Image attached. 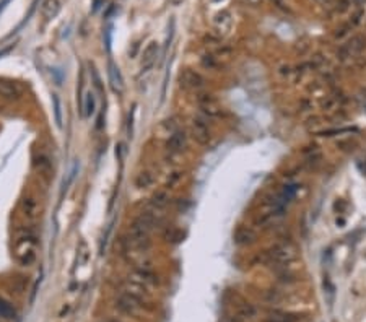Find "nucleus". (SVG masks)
Masks as SVG:
<instances>
[{
	"mask_svg": "<svg viewBox=\"0 0 366 322\" xmlns=\"http://www.w3.org/2000/svg\"><path fill=\"white\" fill-rule=\"evenodd\" d=\"M15 260L22 267H31L38 259V239L31 231H23L13 246Z\"/></svg>",
	"mask_w": 366,
	"mask_h": 322,
	"instance_id": "1",
	"label": "nucleus"
},
{
	"mask_svg": "<svg viewBox=\"0 0 366 322\" xmlns=\"http://www.w3.org/2000/svg\"><path fill=\"white\" fill-rule=\"evenodd\" d=\"M267 257L275 264H288L296 257V249L292 246V243L280 244V246H275L272 250H268Z\"/></svg>",
	"mask_w": 366,
	"mask_h": 322,
	"instance_id": "2",
	"label": "nucleus"
},
{
	"mask_svg": "<svg viewBox=\"0 0 366 322\" xmlns=\"http://www.w3.org/2000/svg\"><path fill=\"white\" fill-rule=\"evenodd\" d=\"M142 306H144L142 301L132 298V296H129L127 293H121L118 296V299H116V308H118L122 314H127V316H135Z\"/></svg>",
	"mask_w": 366,
	"mask_h": 322,
	"instance_id": "3",
	"label": "nucleus"
},
{
	"mask_svg": "<svg viewBox=\"0 0 366 322\" xmlns=\"http://www.w3.org/2000/svg\"><path fill=\"white\" fill-rule=\"evenodd\" d=\"M191 132L197 143H200V145H208V143H210V139H212L210 130H208V125L205 124V121L200 119V117H194V119H192Z\"/></svg>",
	"mask_w": 366,
	"mask_h": 322,
	"instance_id": "4",
	"label": "nucleus"
},
{
	"mask_svg": "<svg viewBox=\"0 0 366 322\" xmlns=\"http://www.w3.org/2000/svg\"><path fill=\"white\" fill-rule=\"evenodd\" d=\"M179 81L184 88H189V90H200V88H203V85H205L203 76L200 74H197L195 70H191V69H186V70L181 72Z\"/></svg>",
	"mask_w": 366,
	"mask_h": 322,
	"instance_id": "5",
	"label": "nucleus"
},
{
	"mask_svg": "<svg viewBox=\"0 0 366 322\" xmlns=\"http://www.w3.org/2000/svg\"><path fill=\"white\" fill-rule=\"evenodd\" d=\"M197 99H199V107H200V111H202L207 117H220V116H221L220 106L217 104V99L213 98L212 95H200Z\"/></svg>",
	"mask_w": 366,
	"mask_h": 322,
	"instance_id": "6",
	"label": "nucleus"
},
{
	"mask_svg": "<svg viewBox=\"0 0 366 322\" xmlns=\"http://www.w3.org/2000/svg\"><path fill=\"white\" fill-rule=\"evenodd\" d=\"M158 50H160V44L156 41H151V43L146 46L144 50V55H142V70L148 72L156 62V57H158Z\"/></svg>",
	"mask_w": 366,
	"mask_h": 322,
	"instance_id": "7",
	"label": "nucleus"
},
{
	"mask_svg": "<svg viewBox=\"0 0 366 322\" xmlns=\"http://www.w3.org/2000/svg\"><path fill=\"white\" fill-rule=\"evenodd\" d=\"M108 75H109L111 88L114 90V93L121 95L122 91H124V78H122L119 67L113 62V60H109V64H108Z\"/></svg>",
	"mask_w": 366,
	"mask_h": 322,
	"instance_id": "8",
	"label": "nucleus"
},
{
	"mask_svg": "<svg viewBox=\"0 0 366 322\" xmlns=\"http://www.w3.org/2000/svg\"><path fill=\"white\" fill-rule=\"evenodd\" d=\"M20 208H22V213L23 217L28 220V222H33V220L38 218L39 215V203L34 197L28 196L24 197L22 200V205H20Z\"/></svg>",
	"mask_w": 366,
	"mask_h": 322,
	"instance_id": "9",
	"label": "nucleus"
},
{
	"mask_svg": "<svg viewBox=\"0 0 366 322\" xmlns=\"http://www.w3.org/2000/svg\"><path fill=\"white\" fill-rule=\"evenodd\" d=\"M186 145V132L184 130H179L177 129L176 132H172L170 135V139L166 142V148L172 153L176 151H181L182 148Z\"/></svg>",
	"mask_w": 366,
	"mask_h": 322,
	"instance_id": "10",
	"label": "nucleus"
},
{
	"mask_svg": "<svg viewBox=\"0 0 366 322\" xmlns=\"http://www.w3.org/2000/svg\"><path fill=\"white\" fill-rule=\"evenodd\" d=\"M60 8H62V0H44L41 13L46 20H54L59 15Z\"/></svg>",
	"mask_w": 366,
	"mask_h": 322,
	"instance_id": "11",
	"label": "nucleus"
},
{
	"mask_svg": "<svg viewBox=\"0 0 366 322\" xmlns=\"http://www.w3.org/2000/svg\"><path fill=\"white\" fill-rule=\"evenodd\" d=\"M96 111V98H95V93L93 91H86L85 93V98H83V103H81L80 107V112L81 116L85 117V119H88L95 114Z\"/></svg>",
	"mask_w": 366,
	"mask_h": 322,
	"instance_id": "12",
	"label": "nucleus"
},
{
	"mask_svg": "<svg viewBox=\"0 0 366 322\" xmlns=\"http://www.w3.org/2000/svg\"><path fill=\"white\" fill-rule=\"evenodd\" d=\"M168 203H170V196H168L166 191H158L153 194V197L150 198V205L153 208V212H161L165 210L168 207Z\"/></svg>",
	"mask_w": 366,
	"mask_h": 322,
	"instance_id": "13",
	"label": "nucleus"
},
{
	"mask_svg": "<svg viewBox=\"0 0 366 322\" xmlns=\"http://www.w3.org/2000/svg\"><path fill=\"white\" fill-rule=\"evenodd\" d=\"M17 309H15V306L10 303V301H7L5 298H2L0 296V319L3 321H15L17 319Z\"/></svg>",
	"mask_w": 366,
	"mask_h": 322,
	"instance_id": "14",
	"label": "nucleus"
},
{
	"mask_svg": "<svg viewBox=\"0 0 366 322\" xmlns=\"http://www.w3.org/2000/svg\"><path fill=\"white\" fill-rule=\"evenodd\" d=\"M153 182H155V177L150 171H142L135 177V187H139V189H148L153 186Z\"/></svg>",
	"mask_w": 366,
	"mask_h": 322,
	"instance_id": "15",
	"label": "nucleus"
},
{
	"mask_svg": "<svg viewBox=\"0 0 366 322\" xmlns=\"http://www.w3.org/2000/svg\"><path fill=\"white\" fill-rule=\"evenodd\" d=\"M254 239H256V234L249 228H238V231L235 233V241L238 244H251Z\"/></svg>",
	"mask_w": 366,
	"mask_h": 322,
	"instance_id": "16",
	"label": "nucleus"
},
{
	"mask_svg": "<svg viewBox=\"0 0 366 322\" xmlns=\"http://www.w3.org/2000/svg\"><path fill=\"white\" fill-rule=\"evenodd\" d=\"M0 95L8 99H17L20 96V90L10 81H0Z\"/></svg>",
	"mask_w": 366,
	"mask_h": 322,
	"instance_id": "17",
	"label": "nucleus"
},
{
	"mask_svg": "<svg viewBox=\"0 0 366 322\" xmlns=\"http://www.w3.org/2000/svg\"><path fill=\"white\" fill-rule=\"evenodd\" d=\"M296 319H298L296 316L282 313V311H273V313L267 318L266 322H294Z\"/></svg>",
	"mask_w": 366,
	"mask_h": 322,
	"instance_id": "18",
	"label": "nucleus"
},
{
	"mask_svg": "<svg viewBox=\"0 0 366 322\" xmlns=\"http://www.w3.org/2000/svg\"><path fill=\"white\" fill-rule=\"evenodd\" d=\"M34 166H36V170L39 173H49L52 165H50V160L46 155H39L36 158V161H34Z\"/></svg>",
	"mask_w": 366,
	"mask_h": 322,
	"instance_id": "19",
	"label": "nucleus"
},
{
	"mask_svg": "<svg viewBox=\"0 0 366 322\" xmlns=\"http://www.w3.org/2000/svg\"><path fill=\"white\" fill-rule=\"evenodd\" d=\"M52 104L55 112V122H57L59 127H62V107H60V99L57 95H52Z\"/></svg>",
	"mask_w": 366,
	"mask_h": 322,
	"instance_id": "20",
	"label": "nucleus"
},
{
	"mask_svg": "<svg viewBox=\"0 0 366 322\" xmlns=\"http://www.w3.org/2000/svg\"><path fill=\"white\" fill-rule=\"evenodd\" d=\"M256 316V308L252 304H241L240 306V318L243 319H252Z\"/></svg>",
	"mask_w": 366,
	"mask_h": 322,
	"instance_id": "21",
	"label": "nucleus"
},
{
	"mask_svg": "<svg viewBox=\"0 0 366 322\" xmlns=\"http://www.w3.org/2000/svg\"><path fill=\"white\" fill-rule=\"evenodd\" d=\"M165 238H166V241H170V243H179L182 239V233L177 231V229H174V228H171L166 231Z\"/></svg>",
	"mask_w": 366,
	"mask_h": 322,
	"instance_id": "22",
	"label": "nucleus"
},
{
	"mask_svg": "<svg viewBox=\"0 0 366 322\" xmlns=\"http://www.w3.org/2000/svg\"><path fill=\"white\" fill-rule=\"evenodd\" d=\"M181 177H182V173L181 171H176V173H172V174H170V177H168V181H166V189H172V187H174L176 184L181 181Z\"/></svg>",
	"mask_w": 366,
	"mask_h": 322,
	"instance_id": "23",
	"label": "nucleus"
},
{
	"mask_svg": "<svg viewBox=\"0 0 366 322\" xmlns=\"http://www.w3.org/2000/svg\"><path fill=\"white\" fill-rule=\"evenodd\" d=\"M77 171H78V163H75L73 165V168H72V171H70V174H69V177H67V182H64V189H62V194L64 192H67V189H69V186L72 184V181L75 179V176H77Z\"/></svg>",
	"mask_w": 366,
	"mask_h": 322,
	"instance_id": "24",
	"label": "nucleus"
},
{
	"mask_svg": "<svg viewBox=\"0 0 366 322\" xmlns=\"http://www.w3.org/2000/svg\"><path fill=\"white\" fill-rule=\"evenodd\" d=\"M202 67L203 69H215L217 67V62H215V57H212V55H205V57L202 59Z\"/></svg>",
	"mask_w": 366,
	"mask_h": 322,
	"instance_id": "25",
	"label": "nucleus"
},
{
	"mask_svg": "<svg viewBox=\"0 0 366 322\" xmlns=\"http://www.w3.org/2000/svg\"><path fill=\"white\" fill-rule=\"evenodd\" d=\"M220 322H241V318H236V316H226V318H223Z\"/></svg>",
	"mask_w": 366,
	"mask_h": 322,
	"instance_id": "26",
	"label": "nucleus"
},
{
	"mask_svg": "<svg viewBox=\"0 0 366 322\" xmlns=\"http://www.w3.org/2000/svg\"><path fill=\"white\" fill-rule=\"evenodd\" d=\"M334 104H335V101L332 98H329L327 101H325V99L322 101V107H324V109H330V107H332Z\"/></svg>",
	"mask_w": 366,
	"mask_h": 322,
	"instance_id": "27",
	"label": "nucleus"
},
{
	"mask_svg": "<svg viewBox=\"0 0 366 322\" xmlns=\"http://www.w3.org/2000/svg\"><path fill=\"white\" fill-rule=\"evenodd\" d=\"M134 109H132V112H130V114H129V137H130V139H132V132H134V130H132V122H134Z\"/></svg>",
	"mask_w": 366,
	"mask_h": 322,
	"instance_id": "28",
	"label": "nucleus"
},
{
	"mask_svg": "<svg viewBox=\"0 0 366 322\" xmlns=\"http://www.w3.org/2000/svg\"><path fill=\"white\" fill-rule=\"evenodd\" d=\"M187 207H189V202H187V200H184V202H177V208H179V210H186V208Z\"/></svg>",
	"mask_w": 366,
	"mask_h": 322,
	"instance_id": "29",
	"label": "nucleus"
},
{
	"mask_svg": "<svg viewBox=\"0 0 366 322\" xmlns=\"http://www.w3.org/2000/svg\"><path fill=\"white\" fill-rule=\"evenodd\" d=\"M13 49V44L12 46H8V48H5V49H2V50H0V59H2L3 57V55H7L8 52H10V50H12Z\"/></svg>",
	"mask_w": 366,
	"mask_h": 322,
	"instance_id": "30",
	"label": "nucleus"
},
{
	"mask_svg": "<svg viewBox=\"0 0 366 322\" xmlns=\"http://www.w3.org/2000/svg\"><path fill=\"white\" fill-rule=\"evenodd\" d=\"M10 2H12V0H2V2H0V13L3 12L5 7H7V5H8Z\"/></svg>",
	"mask_w": 366,
	"mask_h": 322,
	"instance_id": "31",
	"label": "nucleus"
},
{
	"mask_svg": "<svg viewBox=\"0 0 366 322\" xmlns=\"http://www.w3.org/2000/svg\"><path fill=\"white\" fill-rule=\"evenodd\" d=\"M171 2V5H174V7H179V5L184 2V0H170Z\"/></svg>",
	"mask_w": 366,
	"mask_h": 322,
	"instance_id": "32",
	"label": "nucleus"
}]
</instances>
